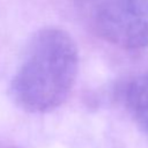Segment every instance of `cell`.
I'll return each instance as SVG.
<instances>
[{
	"mask_svg": "<svg viewBox=\"0 0 148 148\" xmlns=\"http://www.w3.org/2000/svg\"><path fill=\"white\" fill-rule=\"evenodd\" d=\"M77 16L98 38L123 50L148 47V0H73Z\"/></svg>",
	"mask_w": 148,
	"mask_h": 148,
	"instance_id": "2",
	"label": "cell"
},
{
	"mask_svg": "<svg viewBox=\"0 0 148 148\" xmlns=\"http://www.w3.org/2000/svg\"><path fill=\"white\" fill-rule=\"evenodd\" d=\"M124 97L133 119L141 131L148 135V69L126 84Z\"/></svg>",
	"mask_w": 148,
	"mask_h": 148,
	"instance_id": "3",
	"label": "cell"
},
{
	"mask_svg": "<svg viewBox=\"0 0 148 148\" xmlns=\"http://www.w3.org/2000/svg\"><path fill=\"white\" fill-rule=\"evenodd\" d=\"M79 64L77 46L67 31L54 27L36 31L12 77V101L29 113L59 108L72 91Z\"/></svg>",
	"mask_w": 148,
	"mask_h": 148,
	"instance_id": "1",
	"label": "cell"
}]
</instances>
